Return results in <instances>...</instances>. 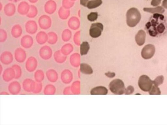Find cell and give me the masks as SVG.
Instances as JSON below:
<instances>
[{
	"label": "cell",
	"mask_w": 167,
	"mask_h": 125,
	"mask_svg": "<svg viewBox=\"0 0 167 125\" xmlns=\"http://www.w3.org/2000/svg\"><path fill=\"white\" fill-rule=\"evenodd\" d=\"M141 15L139 10L135 8H131L127 11L126 22L128 26L134 27L140 21Z\"/></svg>",
	"instance_id": "cell-1"
},
{
	"label": "cell",
	"mask_w": 167,
	"mask_h": 125,
	"mask_svg": "<svg viewBox=\"0 0 167 125\" xmlns=\"http://www.w3.org/2000/svg\"><path fill=\"white\" fill-rule=\"evenodd\" d=\"M110 91L115 95H122L125 92L126 89L123 81L119 79H116L111 82L109 85Z\"/></svg>",
	"instance_id": "cell-2"
},
{
	"label": "cell",
	"mask_w": 167,
	"mask_h": 125,
	"mask_svg": "<svg viewBox=\"0 0 167 125\" xmlns=\"http://www.w3.org/2000/svg\"><path fill=\"white\" fill-rule=\"evenodd\" d=\"M138 83L139 88L142 90L149 92L153 87V83L148 76L143 75L140 77Z\"/></svg>",
	"instance_id": "cell-3"
},
{
	"label": "cell",
	"mask_w": 167,
	"mask_h": 125,
	"mask_svg": "<svg viewBox=\"0 0 167 125\" xmlns=\"http://www.w3.org/2000/svg\"><path fill=\"white\" fill-rule=\"evenodd\" d=\"M104 29L103 25L102 23H93L90 30V35L93 38H97L101 35Z\"/></svg>",
	"instance_id": "cell-4"
},
{
	"label": "cell",
	"mask_w": 167,
	"mask_h": 125,
	"mask_svg": "<svg viewBox=\"0 0 167 125\" xmlns=\"http://www.w3.org/2000/svg\"><path fill=\"white\" fill-rule=\"evenodd\" d=\"M38 24L41 29L45 30H48L51 26V19L48 15H42L39 19Z\"/></svg>",
	"instance_id": "cell-5"
},
{
	"label": "cell",
	"mask_w": 167,
	"mask_h": 125,
	"mask_svg": "<svg viewBox=\"0 0 167 125\" xmlns=\"http://www.w3.org/2000/svg\"><path fill=\"white\" fill-rule=\"evenodd\" d=\"M155 49L153 45L149 44L145 45L142 51L141 56L146 60L149 59L154 55Z\"/></svg>",
	"instance_id": "cell-6"
},
{
	"label": "cell",
	"mask_w": 167,
	"mask_h": 125,
	"mask_svg": "<svg viewBox=\"0 0 167 125\" xmlns=\"http://www.w3.org/2000/svg\"><path fill=\"white\" fill-rule=\"evenodd\" d=\"M53 51L52 49L48 45L44 46L40 48L39 55L40 57L45 60L50 59L52 56Z\"/></svg>",
	"instance_id": "cell-7"
},
{
	"label": "cell",
	"mask_w": 167,
	"mask_h": 125,
	"mask_svg": "<svg viewBox=\"0 0 167 125\" xmlns=\"http://www.w3.org/2000/svg\"><path fill=\"white\" fill-rule=\"evenodd\" d=\"M38 61L36 58L31 56L27 59L25 64L26 68L29 72L35 71L37 67Z\"/></svg>",
	"instance_id": "cell-8"
},
{
	"label": "cell",
	"mask_w": 167,
	"mask_h": 125,
	"mask_svg": "<svg viewBox=\"0 0 167 125\" xmlns=\"http://www.w3.org/2000/svg\"><path fill=\"white\" fill-rule=\"evenodd\" d=\"M15 59L19 63L24 62L26 58V54L25 51L23 48H19L15 50L14 52Z\"/></svg>",
	"instance_id": "cell-9"
},
{
	"label": "cell",
	"mask_w": 167,
	"mask_h": 125,
	"mask_svg": "<svg viewBox=\"0 0 167 125\" xmlns=\"http://www.w3.org/2000/svg\"><path fill=\"white\" fill-rule=\"evenodd\" d=\"M57 8V3L53 0H49L45 3V12L49 14H52L55 13Z\"/></svg>",
	"instance_id": "cell-10"
},
{
	"label": "cell",
	"mask_w": 167,
	"mask_h": 125,
	"mask_svg": "<svg viewBox=\"0 0 167 125\" xmlns=\"http://www.w3.org/2000/svg\"><path fill=\"white\" fill-rule=\"evenodd\" d=\"M26 32L30 34H34L37 32L38 27L37 23L34 20L27 21L25 24Z\"/></svg>",
	"instance_id": "cell-11"
},
{
	"label": "cell",
	"mask_w": 167,
	"mask_h": 125,
	"mask_svg": "<svg viewBox=\"0 0 167 125\" xmlns=\"http://www.w3.org/2000/svg\"><path fill=\"white\" fill-rule=\"evenodd\" d=\"M15 73L14 69L12 68L6 69L4 71L2 78L5 81L9 82L15 79Z\"/></svg>",
	"instance_id": "cell-12"
},
{
	"label": "cell",
	"mask_w": 167,
	"mask_h": 125,
	"mask_svg": "<svg viewBox=\"0 0 167 125\" xmlns=\"http://www.w3.org/2000/svg\"><path fill=\"white\" fill-rule=\"evenodd\" d=\"M14 59L12 53L8 51L3 52L1 56L0 60L4 64L8 65L12 63Z\"/></svg>",
	"instance_id": "cell-13"
},
{
	"label": "cell",
	"mask_w": 167,
	"mask_h": 125,
	"mask_svg": "<svg viewBox=\"0 0 167 125\" xmlns=\"http://www.w3.org/2000/svg\"><path fill=\"white\" fill-rule=\"evenodd\" d=\"M22 85L23 89L25 91L28 92H32L36 83L32 79H27L23 81Z\"/></svg>",
	"instance_id": "cell-14"
},
{
	"label": "cell",
	"mask_w": 167,
	"mask_h": 125,
	"mask_svg": "<svg viewBox=\"0 0 167 125\" xmlns=\"http://www.w3.org/2000/svg\"><path fill=\"white\" fill-rule=\"evenodd\" d=\"M34 40L32 37L28 35L23 36L21 39V44L23 47L29 48L32 47L33 44Z\"/></svg>",
	"instance_id": "cell-15"
},
{
	"label": "cell",
	"mask_w": 167,
	"mask_h": 125,
	"mask_svg": "<svg viewBox=\"0 0 167 125\" xmlns=\"http://www.w3.org/2000/svg\"><path fill=\"white\" fill-rule=\"evenodd\" d=\"M21 89L20 84L17 81L12 82L9 85V91L11 94L12 95L18 94L20 93Z\"/></svg>",
	"instance_id": "cell-16"
},
{
	"label": "cell",
	"mask_w": 167,
	"mask_h": 125,
	"mask_svg": "<svg viewBox=\"0 0 167 125\" xmlns=\"http://www.w3.org/2000/svg\"><path fill=\"white\" fill-rule=\"evenodd\" d=\"M30 8V5L28 2L25 1L22 2L19 4L18 6V12L22 15H26Z\"/></svg>",
	"instance_id": "cell-17"
},
{
	"label": "cell",
	"mask_w": 167,
	"mask_h": 125,
	"mask_svg": "<svg viewBox=\"0 0 167 125\" xmlns=\"http://www.w3.org/2000/svg\"><path fill=\"white\" fill-rule=\"evenodd\" d=\"M16 7L13 3H7L4 8V11L6 16L12 17L16 12Z\"/></svg>",
	"instance_id": "cell-18"
},
{
	"label": "cell",
	"mask_w": 167,
	"mask_h": 125,
	"mask_svg": "<svg viewBox=\"0 0 167 125\" xmlns=\"http://www.w3.org/2000/svg\"><path fill=\"white\" fill-rule=\"evenodd\" d=\"M46 75L48 80L51 83H55L59 79V76L56 70L51 69L46 72Z\"/></svg>",
	"instance_id": "cell-19"
},
{
	"label": "cell",
	"mask_w": 167,
	"mask_h": 125,
	"mask_svg": "<svg viewBox=\"0 0 167 125\" xmlns=\"http://www.w3.org/2000/svg\"><path fill=\"white\" fill-rule=\"evenodd\" d=\"M36 39L37 42L39 44H44L48 41V34L43 31H40L37 34Z\"/></svg>",
	"instance_id": "cell-20"
},
{
	"label": "cell",
	"mask_w": 167,
	"mask_h": 125,
	"mask_svg": "<svg viewBox=\"0 0 167 125\" xmlns=\"http://www.w3.org/2000/svg\"><path fill=\"white\" fill-rule=\"evenodd\" d=\"M146 37V34L144 31L142 30L139 31L135 37V40L137 44L139 46L144 45L145 42Z\"/></svg>",
	"instance_id": "cell-21"
},
{
	"label": "cell",
	"mask_w": 167,
	"mask_h": 125,
	"mask_svg": "<svg viewBox=\"0 0 167 125\" xmlns=\"http://www.w3.org/2000/svg\"><path fill=\"white\" fill-rule=\"evenodd\" d=\"M108 89L104 86H98L92 89L91 91V95H106Z\"/></svg>",
	"instance_id": "cell-22"
},
{
	"label": "cell",
	"mask_w": 167,
	"mask_h": 125,
	"mask_svg": "<svg viewBox=\"0 0 167 125\" xmlns=\"http://www.w3.org/2000/svg\"><path fill=\"white\" fill-rule=\"evenodd\" d=\"M23 30L22 27L20 25L17 24L14 25L11 29V34L14 38L20 37L22 33Z\"/></svg>",
	"instance_id": "cell-23"
},
{
	"label": "cell",
	"mask_w": 167,
	"mask_h": 125,
	"mask_svg": "<svg viewBox=\"0 0 167 125\" xmlns=\"http://www.w3.org/2000/svg\"><path fill=\"white\" fill-rule=\"evenodd\" d=\"M54 58L57 63L60 64L63 63L66 58V57L62 53L60 50H57L54 53Z\"/></svg>",
	"instance_id": "cell-24"
},
{
	"label": "cell",
	"mask_w": 167,
	"mask_h": 125,
	"mask_svg": "<svg viewBox=\"0 0 167 125\" xmlns=\"http://www.w3.org/2000/svg\"><path fill=\"white\" fill-rule=\"evenodd\" d=\"M143 10L146 12L152 14H162L165 12V10L162 6H158L156 8H144Z\"/></svg>",
	"instance_id": "cell-25"
},
{
	"label": "cell",
	"mask_w": 167,
	"mask_h": 125,
	"mask_svg": "<svg viewBox=\"0 0 167 125\" xmlns=\"http://www.w3.org/2000/svg\"><path fill=\"white\" fill-rule=\"evenodd\" d=\"M80 71L82 73L86 75H91L93 72V70L91 66L85 63L81 64Z\"/></svg>",
	"instance_id": "cell-26"
},
{
	"label": "cell",
	"mask_w": 167,
	"mask_h": 125,
	"mask_svg": "<svg viewBox=\"0 0 167 125\" xmlns=\"http://www.w3.org/2000/svg\"><path fill=\"white\" fill-rule=\"evenodd\" d=\"M56 89L55 86L52 84H48L46 86L44 93L45 95H51L55 94Z\"/></svg>",
	"instance_id": "cell-27"
},
{
	"label": "cell",
	"mask_w": 167,
	"mask_h": 125,
	"mask_svg": "<svg viewBox=\"0 0 167 125\" xmlns=\"http://www.w3.org/2000/svg\"><path fill=\"white\" fill-rule=\"evenodd\" d=\"M102 3V0H91L88 2L87 7L90 9H95L101 5Z\"/></svg>",
	"instance_id": "cell-28"
},
{
	"label": "cell",
	"mask_w": 167,
	"mask_h": 125,
	"mask_svg": "<svg viewBox=\"0 0 167 125\" xmlns=\"http://www.w3.org/2000/svg\"><path fill=\"white\" fill-rule=\"evenodd\" d=\"M48 43L51 45L56 44L58 41L57 34L55 32H51L48 33Z\"/></svg>",
	"instance_id": "cell-29"
},
{
	"label": "cell",
	"mask_w": 167,
	"mask_h": 125,
	"mask_svg": "<svg viewBox=\"0 0 167 125\" xmlns=\"http://www.w3.org/2000/svg\"><path fill=\"white\" fill-rule=\"evenodd\" d=\"M61 80L65 84H67L70 80V74L68 70H65L62 72L61 75Z\"/></svg>",
	"instance_id": "cell-30"
},
{
	"label": "cell",
	"mask_w": 167,
	"mask_h": 125,
	"mask_svg": "<svg viewBox=\"0 0 167 125\" xmlns=\"http://www.w3.org/2000/svg\"><path fill=\"white\" fill-rule=\"evenodd\" d=\"M34 79L37 83H41L45 79V74L44 72L41 70H37L35 73Z\"/></svg>",
	"instance_id": "cell-31"
},
{
	"label": "cell",
	"mask_w": 167,
	"mask_h": 125,
	"mask_svg": "<svg viewBox=\"0 0 167 125\" xmlns=\"http://www.w3.org/2000/svg\"><path fill=\"white\" fill-rule=\"evenodd\" d=\"M90 49V46L87 42H83L80 45V53L82 56L86 55Z\"/></svg>",
	"instance_id": "cell-32"
},
{
	"label": "cell",
	"mask_w": 167,
	"mask_h": 125,
	"mask_svg": "<svg viewBox=\"0 0 167 125\" xmlns=\"http://www.w3.org/2000/svg\"><path fill=\"white\" fill-rule=\"evenodd\" d=\"M69 14V11L66 10L63 6L61 7L58 11V15L61 19L65 20L66 19Z\"/></svg>",
	"instance_id": "cell-33"
},
{
	"label": "cell",
	"mask_w": 167,
	"mask_h": 125,
	"mask_svg": "<svg viewBox=\"0 0 167 125\" xmlns=\"http://www.w3.org/2000/svg\"><path fill=\"white\" fill-rule=\"evenodd\" d=\"M38 14V10L37 8L34 5H31L29 10L26 14V16L29 18H33L37 16Z\"/></svg>",
	"instance_id": "cell-34"
},
{
	"label": "cell",
	"mask_w": 167,
	"mask_h": 125,
	"mask_svg": "<svg viewBox=\"0 0 167 125\" xmlns=\"http://www.w3.org/2000/svg\"><path fill=\"white\" fill-rule=\"evenodd\" d=\"M12 67L14 69L15 73V79H18L21 77L22 71L21 68L20 66L17 64H14L12 66Z\"/></svg>",
	"instance_id": "cell-35"
},
{
	"label": "cell",
	"mask_w": 167,
	"mask_h": 125,
	"mask_svg": "<svg viewBox=\"0 0 167 125\" xmlns=\"http://www.w3.org/2000/svg\"><path fill=\"white\" fill-rule=\"evenodd\" d=\"M72 48L70 45L66 44L61 48L60 51L64 55H67L70 52Z\"/></svg>",
	"instance_id": "cell-36"
},
{
	"label": "cell",
	"mask_w": 167,
	"mask_h": 125,
	"mask_svg": "<svg viewBox=\"0 0 167 125\" xmlns=\"http://www.w3.org/2000/svg\"><path fill=\"white\" fill-rule=\"evenodd\" d=\"M62 40L64 42H66L70 39V32L68 30H64L61 35Z\"/></svg>",
	"instance_id": "cell-37"
},
{
	"label": "cell",
	"mask_w": 167,
	"mask_h": 125,
	"mask_svg": "<svg viewBox=\"0 0 167 125\" xmlns=\"http://www.w3.org/2000/svg\"><path fill=\"white\" fill-rule=\"evenodd\" d=\"M150 95H160L161 92L159 88L156 86H153L149 91Z\"/></svg>",
	"instance_id": "cell-38"
},
{
	"label": "cell",
	"mask_w": 167,
	"mask_h": 125,
	"mask_svg": "<svg viewBox=\"0 0 167 125\" xmlns=\"http://www.w3.org/2000/svg\"><path fill=\"white\" fill-rule=\"evenodd\" d=\"M7 38V34L6 31L3 29L0 30V42H5Z\"/></svg>",
	"instance_id": "cell-39"
},
{
	"label": "cell",
	"mask_w": 167,
	"mask_h": 125,
	"mask_svg": "<svg viewBox=\"0 0 167 125\" xmlns=\"http://www.w3.org/2000/svg\"><path fill=\"white\" fill-rule=\"evenodd\" d=\"M98 14L97 12H91L88 15V20L91 22H94L96 20L98 17Z\"/></svg>",
	"instance_id": "cell-40"
},
{
	"label": "cell",
	"mask_w": 167,
	"mask_h": 125,
	"mask_svg": "<svg viewBox=\"0 0 167 125\" xmlns=\"http://www.w3.org/2000/svg\"><path fill=\"white\" fill-rule=\"evenodd\" d=\"M164 80V77L162 76H158L153 81V84L158 87L159 85L162 84Z\"/></svg>",
	"instance_id": "cell-41"
},
{
	"label": "cell",
	"mask_w": 167,
	"mask_h": 125,
	"mask_svg": "<svg viewBox=\"0 0 167 125\" xmlns=\"http://www.w3.org/2000/svg\"><path fill=\"white\" fill-rule=\"evenodd\" d=\"M42 84L41 83H36V86L32 92L33 93L38 94L42 91Z\"/></svg>",
	"instance_id": "cell-42"
},
{
	"label": "cell",
	"mask_w": 167,
	"mask_h": 125,
	"mask_svg": "<svg viewBox=\"0 0 167 125\" xmlns=\"http://www.w3.org/2000/svg\"><path fill=\"white\" fill-rule=\"evenodd\" d=\"M71 5L72 3L69 2V0H63L62 2L63 7L65 9L69 8Z\"/></svg>",
	"instance_id": "cell-43"
},
{
	"label": "cell",
	"mask_w": 167,
	"mask_h": 125,
	"mask_svg": "<svg viewBox=\"0 0 167 125\" xmlns=\"http://www.w3.org/2000/svg\"><path fill=\"white\" fill-rule=\"evenodd\" d=\"M134 91V88L131 86H129L126 89L125 93L126 95H131Z\"/></svg>",
	"instance_id": "cell-44"
},
{
	"label": "cell",
	"mask_w": 167,
	"mask_h": 125,
	"mask_svg": "<svg viewBox=\"0 0 167 125\" xmlns=\"http://www.w3.org/2000/svg\"><path fill=\"white\" fill-rule=\"evenodd\" d=\"M162 0H152L151 5L153 6H157L160 5Z\"/></svg>",
	"instance_id": "cell-45"
},
{
	"label": "cell",
	"mask_w": 167,
	"mask_h": 125,
	"mask_svg": "<svg viewBox=\"0 0 167 125\" xmlns=\"http://www.w3.org/2000/svg\"><path fill=\"white\" fill-rule=\"evenodd\" d=\"M89 1V0H80L81 5L85 7H87Z\"/></svg>",
	"instance_id": "cell-46"
},
{
	"label": "cell",
	"mask_w": 167,
	"mask_h": 125,
	"mask_svg": "<svg viewBox=\"0 0 167 125\" xmlns=\"http://www.w3.org/2000/svg\"><path fill=\"white\" fill-rule=\"evenodd\" d=\"M106 75L108 77H112L115 76V74L114 73H110L108 72V73H106Z\"/></svg>",
	"instance_id": "cell-47"
},
{
	"label": "cell",
	"mask_w": 167,
	"mask_h": 125,
	"mask_svg": "<svg viewBox=\"0 0 167 125\" xmlns=\"http://www.w3.org/2000/svg\"><path fill=\"white\" fill-rule=\"evenodd\" d=\"M162 6L167 9V0H164L162 2Z\"/></svg>",
	"instance_id": "cell-48"
},
{
	"label": "cell",
	"mask_w": 167,
	"mask_h": 125,
	"mask_svg": "<svg viewBox=\"0 0 167 125\" xmlns=\"http://www.w3.org/2000/svg\"><path fill=\"white\" fill-rule=\"evenodd\" d=\"M69 88H66L64 89L63 91L64 95H67L69 92Z\"/></svg>",
	"instance_id": "cell-49"
},
{
	"label": "cell",
	"mask_w": 167,
	"mask_h": 125,
	"mask_svg": "<svg viewBox=\"0 0 167 125\" xmlns=\"http://www.w3.org/2000/svg\"><path fill=\"white\" fill-rule=\"evenodd\" d=\"M29 1L30 3H36L38 1V0H29Z\"/></svg>",
	"instance_id": "cell-50"
},
{
	"label": "cell",
	"mask_w": 167,
	"mask_h": 125,
	"mask_svg": "<svg viewBox=\"0 0 167 125\" xmlns=\"http://www.w3.org/2000/svg\"><path fill=\"white\" fill-rule=\"evenodd\" d=\"M1 95H9V93L6 92H2L1 93Z\"/></svg>",
	"instance_id": "cell-51"
},
{
	"label": "cell",
	"mask_w": 167,
	"mask_h": 125,
	"mask_svg": "<svg viewBox=\"0 0 167 125\" xmlns=\"http://www.w3.org/2000/svg\"><path fill=\"white\" fill-rule=\"evenodd\" d=\"M9 1L13 2H17L21 1V0H8Z\"/></svg>",
	"instance_id": "cell-52"
},
{
	"label": "cell",
	"mask_w": 167,
	"mask_h": 125,
	"mask_svg": "<svg viewBox=\"0 0 167 125\" xmlns=\"http://www.w3.org/2000/svg\"><path fill=\"white\" fill-rule=\"evenodd\" d=\"M3 70V67L1 64L0 65V72H1V74H2Z\"/></svg>",
	"instance_id": "cell-53"
},
{
	"label": "cell",
	"mask_w": 167,
	"mask_h": 125,
	"mask_svg": "<svg viewBox=\"0 0 167 125\" xmlns=\"http://www.w3.org/2000/svg\"><path fill=\"white\" fill-rule=\"evenodd\" d=\"M3 7V5L2 4V3L1 2V3H0V10H1V11H2V9Z\"/></svg>",
	"instance_id": "cell-54"
}]
</instances>
